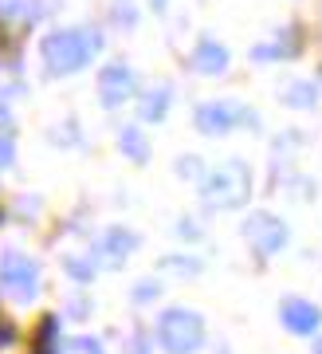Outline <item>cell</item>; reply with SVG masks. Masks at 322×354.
<instances>
[{"label":"cell","mask_w":322,"mask_h":354,"mask_svg":"<svg viewBox=\"0 0 322 354\" xmlns=\"http://www.w3.org/2000/svg\"><path fill=\"white\" fill-rule=\"evenodd\" d=\"M16 162V142L8 134H0V169H8Z\"/></svg>","instance_id":"e0dca14e"},{"label":"cell","mask_w":322,"mask_h":354,"mask_svg":"<svg viewBox=\"0 0 322 354\" xmlns=\"http://www.w3.org/2000/svg\"><path fill=\"white\" fill-rule=\"evenodd\" d=\"M0 4H4L0 12H16V8H20V0H0Z\"/></svg>","instance_id":"44dd1931"},{"label":"cell","mask_w":322,"mask_h":354,"mask_svg":"<svg viewBox=\"0 0 322 354\" xmlns=\"http://www.w3.org/2000/svg\"><path fill=\"white\" fill-rule=\"evenodd\" d=\"M279 319H283V327L291 335H314L322 327V311L307 299H283L279 304Z\"/></svg>","instance_id":"ba28073f"},{"label":"cell","mask_w":322,"mask_h":354,"mask_svg":"<svg viewBox=\"0 0 322 354\" xmlns=\"http://www.w3.org/2000/svg\"><path fill=\"white\" fill-rule=\"evenodd\" d=\"M8 122V106H4V99H0V127Z\"/></svg>","instance_id":"7402d4cb"},{"label":"cell","mask_w":322,"mask_h":354,"mask_svg":"<svg viewBox=\"0 0 322 354\" xmlns=\"http://www.w3.org/2000/svg\"><path fill=\"white\" fill-rule=\"evenodd\" d=\"M252 197V169L240 158L224 162L220 169H212L205 177V201L216 209H240Z\"/></svg>","instance_id":"3957f363"},{"label":"cell","mask_w":322,"mask_h":354,"mask_svg":"<svg viewBox=\"0 0 322 354\" xmlns=\"http://www.w3.org/2000/svg\"><path fill=\"white\" fill-rule=\"evenodd\" d=\"M314 354H322V342H319V346H314Z\"/></svg>","instance_id":"cb8c5ba5"},{"label":"cell","mask_w":322,"mask_h":354,"mask_svg":"<svg viewBox=\"0 0 322 354\" xmlns=\"http://www.w3.org/2000/svg\"><path fill=\"white\" fill-rule=\"evenodd\" d=\"M134 91H138V75L126 64L102 67V75H99V102L106 106V111L122 106V102H130V99H134Z\"/></svg>","instance_id":"52a82bcc"},{"label":"cell","mask_w":322,"mask_h":354,"mask_svg":"<svg viewBox=\"0 0 322 354\" xmlns=\"http://www.w3.org/2000/svg\"><path fill=\"white\" fill-rule=\"evenodd\" d=\"M244 241H248L256 252L275 256L287 244V225L275 213H267V209H256V213L244 221Z\"/></svg>","instance_id":"5b68a950"},{"label":"cell","mask_w":322,"mask_h":354,"mask_svg":"<svg viewBox=\"0 0 322 354\" xmlns=\"http://www.w3.org/2000/svg\"><path fill=\"white\" fill-rule=\"evenodd\" d=\"M63 268H67L75 279H91L95 276V264H83V256H63Z\"/></svg>","instance_id":"2e32d148"},{"label":"cell","mask_w":322,"mask_h":354,"mask_svg":"<svg viewBox=\"0 0 322 354\" xmlns=\"http://www.w3.org/2000/svg\"><path fill=\"white\" fill-rule=\"evenodd\" d=\"M0 288L20 304H32L39 291V268L24 252H4L0 256Z\"/></svg>","instance_id":"277c9868"},{"label":"cell","mask_w":322,"mask_h":354,"mask_svg":"<svg viewBox=\"0 0 322 354\" xmlns=\"http://www.w3.org/2000/svg\"><path fill=\"white\" fill-rule=\"evenodd\" d=\"M134 248H138V236H134V232H126V228H118V225L106 228L99 241H95V252H99V260H106L111 268H118L126 256L134 252Z\"/></svg>","instance_id":"9c48e42d"},{"label":"cell","mask_w":322,"mask_h":354,"mask_svg":"<svg viewBox=\"0 0 322 354\" xmlns=\"http://www.w3.org/2000/svg\"><path fill=\"white\" fill-rule=\"evenodd\" d=\"M59 354H102V342L99 339H87V335H75L59 346Z\"/></svg>","instance_id":"4fadbf2b"},{"label":"cell","mask_w":322,"mask_h":354,"mask_svg":"<svg viewBox=\"0 0 322 354\" xmlns=\"http://www.w3.org/2000/svg\"><path fill=\"white\" fill-rule=\"evenodd\" d=\"M149 4H153V8H158V12H161V8H165V4H169V0H149Z\"/></svg>","instance_id":"603a6c76"},{"label":"cell","mask_w":322,"mask_h":354,"mask_svg":"<svg viewBox=\"0 0 322 354\" xmlns=\"http://www.w3.org/2000/svg\"><path fill=\"white\" fill-rule=\"evenodd\" d=\"M177 174L181 177H200V158H181V162H177Z\"/></svg>","instance_id":"d6986e66"},{"label":"cell","mask_w":322,"mask_h":354,"mask_svg":"<svg viewBox=\"0 0 322 354\" xmlns=\"http://www.w3.org/2000/svg\"><path fill=\"white\" fill-rule=\"evenodd\" d=\"M193 122H197V130L205 138H220V134H228L236 122H244V106L236 99H209V102L197 106Z\"/></svg>","instance_id":"8992f818"},{"label":"cell","mask_w":322,"mask_h":354,"mask_svg":"<svg viewBox=\"0 0 322 354\" xmlns=\"http://www.w3.org/2000/svg\"><path fill=\"white\" fill-rule=\"evenodd\" d=\"M99 48H102V36L95 28H55V32L44 36L39 55H44L51 75H75L99 55Z\"/></svg>","instance_id":"6da1fadb"},{"label":"cell","mask_w":322,"mask_h":354,"mask_svg":"<svg viewBox=\"0 0 322 354\" xmlns=\"http://www.w3.org/2000/svg\"><path fill=\"white\" fill-rule=\"evenodd\" d=\"M158 291H161V288L153 283V279H142V283L134 288V304H149V299H153Z\"/></svg>","instance_id":"ac0fdd59"},{"label":"cell","mask_w":322,"mask_h":354,"mask_svg":"<svg viewBox=\"0 0 322 354\" xmlns=\"http://www.w3.org/2000/svg\"><path fill=\"white\" fill-rule=\"evenodd\" d=\"M118 146H122V153L130 158V162H149V142H146V134L138 127H126L122 134H118Z\"/></svg>","instance_id":"8fae6325"},{"label":"cell","mask_w":322,"mask_h":354,"mask_svg":"<svg viewBox=\"0 0 322 354\" xmlns=\"http://www.w3.org/2000/svg\"><path fill=\"white\" fill-rule=\"evenodd\" d=\"M205 342V319L189 307H169L158 319V346L165 354H193Z\"/></svg>","instance_id":"7a4b0ae2"},{"label":"cell","mask_w":322,"mask_h":354,"mask_svg":"<svg viewBox=\"0 0 322 354\" xmlns=\"http://www.w3.org/2000/svg\"><path fill=\"white\" fill-rule=\"evenodd\" d=\"M165 272H173V276H197L200 264L197 260H189L185 264V256H169V260H165Z\"/></svg>","instance_id":"9a60e30c"},{"label":"cell","mask_w":322,"mask_h":354,"mask_svg":"<svg viewBox=\"0 0 322 354\" xmlns=\"http://www.w3.org/2000/svg\"><path fill=\"white\" fill-rule=\"evenodd\" d=\"M165 111H169V87L146 91V99H142V106H138V114H142L146 122H161V118H165Z\"/></svg>","instance_id":"7c38bea8"},{"label":"cell","mask_w":322,"mask_h":354,"mask_svg":"<svg viewBox=\"0 0 322 354\" xmlns=\"http://www.w3.org/2000/svg\"><path fill=\"white\" fill-rule=\"evenodd\" d=\"M193 67H197L200 75H224L228 71V48H224L220 39H200L197 48H193Z\"/></svg>","instance_id":"30bf717a"},{"label":"cell","mask_w":322,"mask_h":354,"mask_svg":"<svg viewBox=\"0 0 322 354\" xmlns=\"http://www.w3.org/2000/svg\"><path fill=\"white\" fill-rule=\"evenodd\" d=\"M287 99H291V106H314L319 91L310 87V83H295V87H287Z\"/></svg>","instance_id":"5bb4252c"},{"label":"cell","mask_w":322,"mask_h":354,"mask_svg":"<svg viewBox=\"0 0 322 354\" xmlns=\"http://www.w3.org/2000/svg\"><path fill=\"white\" fill-rule=\"evenodd\" d=\"M118 24H134V4H130V0H118Z\"/></svg>","instance_id":"ffe728a7"}]
</instances>
